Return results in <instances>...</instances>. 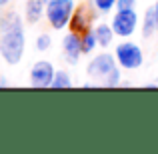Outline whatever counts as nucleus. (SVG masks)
Returning <instances> with one entry per match:
<instances>
[{"label":"nucleus","mask_w":158,"mask_h":154,"mask_svg":"<svg viewBox=\"0 0 158 154\" xmlns=\"http://www.w3.org/2000/svg\"><path fill=\"white\" fill-rule=\"evenodd\" d=\"M62 52H64V60L68 62V64H78V60H80V56L84 52H82V36L78 34V32H72L70 30L68 34L64 36V40H62Z\"/></svg>","instance_id":"8"},{"label":"nucleus","mask_w":158,"mask_h":154,"mask_svg":"<svg viewBox=\"0 0 158 154\" xmlns=\"http://www.w3.org/2000/svg\"><path fill=\"white\" fill-rule=\"evenodd\" d=\"M80 36H82V52H84V54H90V52L96 50L98 40H96V34H94V28H90V30L82 32Z\"/></svg>","instance_id":"12"},{"label":"nucleus","mask_w":158,"mask_h":154,"mask_svg":"<svg viewBox=\"0 0 158 154\" xmlns=\"http://www.w3.org/2000/svg\"><path fill=\"white\" fill-rule=\"evenodd\" d=\"M24 50H26V34L22 22L0 32V56L6 64H18L24 56Z\"/></svg>","instance_id":"1"},{"label":"nucleus","mask_w":158,"mask_h":154,"mask_svg":"<svg viewBox=\"0 0 158 154\" xmlns=\"http://www.w3.org/2000/svg\"><path fill=\"white\" fill-rule=\"evenodd\" d=\"M140 32H142L144 38H150V36H154L156 32H158V22H156V16H154V10H152V6L148 8L146 12H144L142 24H140Z\"/></svg>","instance_id":"11"},{"label":"nucleus","mask_w":158,"mask_h":154,"mask_svg":"<svg viewBox=\"0 0 158 154\" xmlns=\"http://www.w3.org/2000/svg\"><path fill=\"white\" fill-rule=\"evenodd\" d=\"M94 34H96V40H98V46L102 48H108L112 42H114V28H112V24H106V22H100L94 26Z\"/></svg>","instance_id":"10"},{"label":"nucleus","mask_w":158,"mask_h":154,"mask_svg":"<svg viewBox=\"0 0 158 154\" xmlns=\"http://www.w3.org/2000/svg\"><path fill=\"white\" fill-rule=\"evenodd\" d=\"M114 56L116 62L122 70H136L142 66L144 62V52L142 48L136 42H130V40L124 38V42H118L114 48Z\"/></svg>","instance_id":"3"},{"label":"nucleus","mask_w":158,"mask_h":154,"mask_svg":"<svg viewBox=\"0 0 158 154\" xmlns=\"http://www.w3.org/2000/svg\"><path fill=\"white\" fill-rule=\"evenodd\" d=\"M110 24L118 38H130L138 30L140 20H138V14H136L134 8H128V10H116Z\"/></svg>","instance_id":"4"},{"label":"nucleus","mask_w":158,"mask_h":154,"mask_svg":"<svg viewBox=\"0 0 158 154\" xmlns=\"http://www.w3.org/2000/svg\"><path fill=\"white\" fill-rule=\"evenodd\" d=\"M92 6L100 14H108L112 8H116V0H92Z\"/></svg>","instance_id":"16"},{"label":"nucleus","mask_w":158,"mask_h":154,"mask_svg":"<svg viewBox=\"0 0 158 154\" xmlns=\"http://www.w3.org/2000/svg\"><path fill=\"white\" fill-rule=\"evenodd\" d=\"M152 10H154V16H156V22H158V0H154V4H152Z\"/></svg>","instance_id":"19"},{"label":"nucleus","mask_w":158,"mask_h":154,"mask_svg":"<svg viewBox=\"0 0 158 154\" xmlns=\"http://www.w3.org/2000/svg\"><path fill=\"white\" fill-rule=\"evenodd\" d=\"M10 4V0H0V8H6Z\"/></svg>","instance_id":"21"},{"label":"nucleus","mask_w":158,"mask_h":154,"mask_svg":"<svg viewBox=\"0 0 158 154\" xmlns=\"http://www.w3.org/2000/svg\"><path fill=\"white\" fill-rule=\"evenodd\" d=\"M56 68L48 60H38L30 68V86L32 88H52Z\"/></svg>","instance_id":"6"},{"label":"nucleus","mask_w":158,"mask_h":154,"mask_svg":"<svg viewBox=\"0 0 158 154\" xmlns=\"http://www.w3.org/2000/svg\"><path fill=\"white\" fill-rule=\"evenodd\" d=\"M52 88L64 90V88H72V78L66 70H56V76L52 80Z\"/></svg>","instance_id":"13"},{"label":"nucleus","mask_w":158,"mask_h":154,"mask_svg":"<svg viewBox=\"0 0 158 154\" xmlns=\"http://www.w3.org/2000/svg\"><path fill=\"white\" fill-rule=\"evenodd\" d=\"M34 46H36V50H38V52H46V50H50V46H52V38H50V34H46V32L38 34V38H36V42H34Z\"/></svg>","instance_id":"15"},{"label":"nucleus","mask_w":158,"mask_h":154,"mask_svg":"<svg viewBox=\"0 0 158 154\" xmlns=\"http://www.w3.org/2000/svg\"><path fill=\"white\" fill-rule=\"evenodd\" d=\"M46 2H48V0H46Z\"/></svg>","instance_id":"22"},{"label":"nucleus","mask_w":158,"mask_h":154,"mask_svg":"<svg viewBox=\"0 0 158 154\" xmlns=\"http://www.w3.org/2000/svg\"><path fill=\"white\" fill-rule=\"evenodd\" d=\"M74 10H76L74 0H48L44 18L48 20V24L54 30H64L72 20Z\"/></svg>","instance_id":"2"},{"label":"nucleus","mask_w":158,"mask_h":154,"mask_svg":"<svg viewBox=\"0 0 158 154\" xmlns=\"http://www.w3.org/2000/svg\"><path fill=\"white\" fill-rule=\"evenodd\" d=\"M94 12H96V8H94L92 4H80V6H76L68 28L72 32H78V34L90 30V28H92V22H94Z\"/></svg>","instance_id":"7"},{"label":"nucleus","mask_w":158,"mask_h":154,"mask_svg":"<svg viewBox=\"0 0 158 154\" xmlns=\"http://www.w3.org/2000/svg\"><path fill=\"white\" fill-rule=\"evenodd\" d=\"M120 70H122L120 66H118L116 70H112V72L104 78L102 86H106V88H114V86H118V84H120V76H122V72H120Z\"/></svg>","instance_id":"17"},{"label":"nucleus","mask_w":158,"mask_h":154,"mask_svg":"<svg viewBox=\"0 0 158 154\" xmlns=\"http://www.w3.org/2000/svg\"><path fill=\"white\" fill-rule=\"evenodd\" d=\"M116 68H118V62H116L114 54L102 52V54L94 56L92 60L88 62V66H86V74H88V78H92V80H96V82L102 84L104 78L112 72V70H116Z\"/></svg>","instance_id":"5"},{"label":"nucleus","mask_w":158,"mask_h":154,"mask_svg":"<svg viewBox=\"0 0 158 154\" xmlns=\"http://www.w3.org/2000/svg\"><path fill=\"white\" fill-rule=\"evenodd\" d=\"M6 86H8V80L4 76H0V88H6Z\"/></svg>","instance_id":"20"},{"label":"nucleus","mask_w":158,"mask_h":154,"mask_svg":"<svg viewBox=\"0 0 158 154\" xmlns=\"http://www.w3.org/2000/svg\"><path fill=\"white\" fill-rule=\"evenodd\" d=\"M22 22V18L18 16V12H4L2 16H0V32L6 30V28H12L16 26V24Z\"/></svg>","instance_id":"14"},{"label":"nucleus","mask_w":158,"mask_h":154,"mask_svg":"<svg viewBox=\"0 0 158 154\" xmlns=\"http://www.w3.org/2000/svg\"><path fill=\"white\" fill-rule=\"evenodd\" d=\"M138 0H116V10H128V8H136Z\"/></svg>","instance_id":"18"},{"label":"nucleus","mask_w":158,"mask_h":154,"mask_svg":"<svg viewBox=\"0 0 158 154\" xmlns=\"http://www.w3.org/2000/svg\"><path fill=\"white\" fill-rule=\"evenodd\" d=\"M46 14V0H26L24 4V18L28 24H36Z\"/></svg>","instance_id":"9"}]
</instances>
